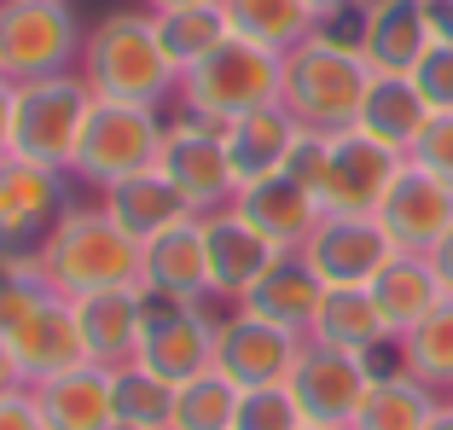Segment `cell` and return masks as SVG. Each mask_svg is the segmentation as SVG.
<instances>
[{
  "mask_svg": "<svg viewBox=\"0 0 453 430\" xmlns=\"http://www.w3.org/2000/svg\"><path fill=\"white\" fill-rule=\"evenodd\" d=\"M76 70L99 99H122V105L163 111V99H174V88H180V70L163 53L151 6H111V12H99L88 24V35H81Z\"/></svg>",
  "mask_w": 453,
  "mask_h": 430,
  "instance_id": "6da1fadb",
  "label": "cell"
},
{
  "mask_svg": "<svg viewBox=\"0 0 453 430\" xmlns=\"http://www.w3.org/2000/svg\"><path fill=\"white\" fill-rule=\"evenodd\" d=\"M378 70L366 65V53L355 47V35H337V29H314L303 47L285 53V88L280 105L296 117V128H320V134H343L355 128L360 99L372 88Z\"/></svg>",
  "mask_w": 453,
  "mask_h": 430,
  "instance_id": "7a4b0ae2",
  "label": "cell"
},
{
  "mask_svg": "<svg viewBox=\"0 0 453 430\" xmlns=\"http://www.w3.org/2000/svg\"><path fill=\"white\" fill-rule=\"evenodd\" d=\"M35 268L47 273L53 291L88 296V291H105V285H140L146 244H134L105 215V203L99 210H65L58 227L35 244Z\"/></svg>",
  "mask_w": 453,
  "mask_h": 430,
  "instance_id": "3957f363",
  "label": "cell"
},
{
  "mask_svg": "<svg viewBox=\"0 0 453 430\" xmlns=\"http://www.w3.org/2000/svg\"><path fill=\"white\" fill-rule=\"evenodd\" d=\"M280 88H285V53H267L256 41L226 35L203 65H192L174 88L180 111L198 122H215L226 128L233 117H250L262 105H280Z\"/></svg>",
  "mask_w": 453,
  "mask_h": 430,
  "instance_id": "277c9868",
  "label": "cell"
},
{
  "mask_svg": "<svg viewBox=\"0 0 453 430\" xmlns=\"http://www.w3.org/2000/svg\"><path fill=\"white\" fill-rule=\"evenodd\" d=\"M163 128L157 105H122V99H94V117L81 128V146L70 175L94 192H111L117 180L140 175V169H157L163 151Z\"/></svg>",
  "mask_w": 453,
  "mask_h": 430,
  "instance_id": "5b68a950",
  "label": "cell"
},
{
  "mask_svg": "<svg viewBox=\"0 0 453 430\" xmlns=\"http://www.w3.org/2000/svg\"><path fill=\"white\" fill-rule=\"evenodd\" d=\"M94 88L81 81V70H58V76L18 81V128L12 151L47 169H70L81 146V128L94 117Z\"/></svg>",
  "mask_w": 453,
  "mask_h": 430,
  "instance_id": "8992f818",
  "label": "cell"
},
{
  "mask_svg": "<svg viewBox=\"0 0 453 430\" xmlns=\"http://www.w3.org/2000/svg\"><path fill=\"white\" fill-rule=\"evenodd\" d=\"M76 6L70 0H0V70L6 81H35L76 70L81 58Z\"/></svg>",
  "mask_w": 453,
  "mask_h": 430,
  "instance_id": "52a82bcc",
  "label": "cell"
},
{
  "mask_svg": "<svg viewBox=\"0 0 453 430\" xmlns=\"http://www.w3.org/2000/svg\"><path fill=\"white\" fill-rule=\"evenodd\" d=\"M157 169L192 203V215H215L226 203H239V175H233V157H226V140L215 122H198V117L169 122L163 128Z\"/></svg>",
  "mask_w": 453,
  "mask_h": 430,
  "instance_id": "ba28073f",
  "label": "cell"
},
{
  "mask_svg": "<svg viewBox=\"0 0 453 430\" xmlns=\"http://www.w3.org/2000/svg\"><path fill=\"white\" fill-rule=\"evenodd\" d=\"M303 343L308 337L291 332V326H273L250 309H233L215 320V372H226L239 390H273V384H291Z\"/></svg>",
  "mask_w": 453,
  "mask_h": 430,
  "instance_id": "9c48e42d",
  "label": "cell"
},
{
  "mask_svg": "<svg viewBox=\"0 0 453 430\" xmlns=\"http://www.w3.org/2000/svg\"><path fill=\"white\" fill-rule=\"evenodd\" d=\"M140 366H151L169 384L210 372L215 366V314H203V303H180V296L146 291V332H140Z\"/></svg>",
  "mask_w": 453,
  "mask_h": 430,
  "instance_id": "30bf717a",
  "label": "cell"
},
{
  "mask_svg": "<svg viewBox=\"0 0 453 430\" xmlns=\"http://www.w3.org/2000/svg\"><path fill=\"white\" fill-rule=\"evenodd\" d=\"M372 361L366 355H349V349H332V343H314L308 337L303 355H296V372H291V395L303 407L308 425H332V430H349L372 390Z\"/></svg>",
  "mask_w": 453,
  "mask_h": 430,
  "instance_id": "8fae6325",
  "label": "cell"
},
{
  "mask_svg": "<svg viewBox=\"0 0 453 430\" xmlns=\"http://www.w3.org/2000/svg\"><path fill=\"white\" fill-rule=\"evenodd\" d=\"M401 169H407L401 151H389L384 140L360 134V128H343V134H332V163H326L320 210L326 215H378Z\"/></svg>",
  "mask_w": 453,
  "mask_h": 430,
  "instance_id": "7c38bea8",
  "label": "cell"
},
{
  "mask_svg": "<svg viewBox=\"0 0 453 430\" xmlns=\"http://www.w3.org/2000/svg\"><path fill=\"white\" fill-rule=\"evenodd\" d=\"M296 256L326 285H372L384 273V262L395 256V244H389L378 215H320V227L308 233V244Z\"/></svg>",
  "mask_w": 453,
  "mask_h": 430,
  "instance_id": "4fadbf2b",
  "label": "cell"
},
{
  "mask_svg": "<svg viewBox=\"0 0 453 430\" xmlns=\"http://www.w3.org/2000/svg\"><path fill=\"white\" fill-rule=\"evenodd\" d=\"M65 215V169L29 157H0V244L35 250Z\"/></svg>",
  "mask_w": 453,
  "mask_h": 430,
  "instance_id": "5bb4252c",
  "label": "cell"
},
{
  "mask_svg": "<svg viewBox=\"0 0 453 430\" xmlns=\"http://www.w3.org/2000/svg\"><path fill=\"white\" fill-rule=\"evenodd\" d=\"M76 309V332L88 361L117 372L140 355V332H146V285H105V291L70 296Z\"/></svg>",
  "mask_w": 453,
  "mask_h": 430,
  "instance_id": "9a60e30c",
  "label": "cell"
},
{
  "mask_svg": "<svg viewBox=\"0 0 453 430\" xmlns=\"http://www.w3.org/2000/svg\"><path fill=\"white\" fill-rule=\"evenodd\" d=\"M378 221H384V233H389L395 250L430 256L453 233V187L436 180V175H425L418 163H407V169L395 175V187H389Z\"/></svg>",
  "mask_w": 453,
  "mask_h": 430,
  "instance_id": "2e32d148",
  "label": "cell"
},
{
  "mask_svg": "<svg viewBox=\"0 0 453 430\" xmlns=\"http://www.w3.org/2000/svg\"><path fill=\"white\" fill-rule=\"evenodd\" d=\"M203 244H210V291L221 296V303H244L250 285L285 256L267 233H256L250 221H244L239 203L203 215Z\"/></svg>",
  "mask_w": 453,
  "mask_h": 430,
  "instance_id": "e0dca14e",
  "label": "cell"
},
{
  "mask_svg": "<svg viewBox=\"0 0 453 430\" xmlns=\"http://www.w3.org/2000/svg\"><path fill=\"white\" fill-rule=\"evenodd\" d=\"M355 47L378 76H413V65L430 53L425 0H366L355 24Z\"/></svg>",
  "mask_w": 453,
  "mask_h": 430,
  "instance_id": "ac0fdd59",
  "label": "cell"
},
{
  "mask_svg": "<svg viewBox=\"0 0 453 430\" xmlns=\"http://www.w3.org/2000/svg\"><path fill=\"white\" fill-rule=\"evenodd\" d=\"M6 349H12L18 372L24 384H41V378H58V372H76V366H94L88 349H81V332H76V309H70V296H47L12 337H6Z\"/></svg>",
  "mask_w": 453,
  "mask_h": 430,
  "instance_id": "d6986e66",
  "label": "cell"
},
{
  "mask_svg": "<svg viewBox=\"0 0 453 430\" xmlns=\"http://www.w3.org/2000/svg\"><path fill=\"white\" fill-rule=\"evenodd\" d=\"M47 430H117V390L105 366H76V372L29 384Z\"/></svg>",
  "mask_w": 453,
  "mask_h": 430,
  "instance_id": "ffe728a7",
  "label": "cell"
},
{
  "mask_svg": "<svg viewBox=\"0 0 453 430\" xmlns=\"http://www.w3.org/2000/svg\"><path fill=\"white\" fill-rule=\"evenodd\" d=\"M140 285L157 296H180V303H210V244H203V215L180 221V227L157 233L146 244V273Z\"/></svg>",
  "mask_w": 453,
  "mask_h": 430,
  "instance_id": "44dd1931",
  "label": "cell"
},
{
  "mask_svg": "<svg viewBox=\"0 0 453 430\" xmlns=\"http://www.w3.org/2000/svg\"><path fill=\"white\" fill-rule=\"evenodd\" d=\"M99 198H105V215L117 221L122 233H128L134 244H151L157 233L192 221V203L169 187V175H163V169H140V175L117 180V187L99 192Z\"/></svg>",
  "mask_w": 453,
  "mask_h": 430,
  "instance_id": "7402d4cb",
  "label": "cell"
},
{
  "mask_svg": "<svg viewBox=\"0 0 453 430\" xmlns=\"http://www.w3.org/2000/svg\"><path fill=\"white\" fill-rule=\"evenodd\" d=\"M239 215L250 221L256 233H267L280 250H303L308 233L320 227L326 210H320V198L303 192L291 175H267V180H256V187L239 192Z\"/></svg>",
  "mask_w": 453,
  "mask_h": 430,
  "instance_id": "603a6c76",
  "label": "cell"
},
{
  "mask_svg": "<svg viewBox=\"0 0 453 430\" xmlns=\"http://www.w3.org/2000/svg\"><path fill=\"white\" fill-rule=\"evenodd\" d=\"M221 140H226V157H233V175H239V192H244L285 169L291 140H296V117L285 105H262L250 117H233L221 128Z\"/></svg>",
  "mask_w": 453,
  "mask_h": 430,
  "instance_id": "cb8c5ba5",
  "label": "cell"
},
{
  "mask_svg": "<svg viewBox=\"0 0 453 430\" xmlns=\"http://www.w3.org/2000/svg\"><path fill=\"white\" fill-rule=\"evenodd\" d=\"M320 303H326V280L308 268L296 250H285L280 262H273V268H267L262 280L250 285V296H244L239 309H250V314H262V320L291 326V332H303V337H308V326H314Z\"/></svg>",
  "mask_w": 453,
  "mask_h": 430,
  "instance_id": "d4e9b609",
  "label": "cell"
},
{
  "mask_svg": "<svg viewBox=\"0 0 453 430\" xmlns=\"http://www.w3.org/2000/svg\"><path fill=\"white\" fill-rule=\"evenodd\" d=\"M308 337L332 343V349H349V355H366V361L384 343H395V332L384 326V314H378L366 285H326V303L314 314V326H308Z\"/></svg>",
  "mask_w": 453,
  "mask_h": 430,
  "instance_id": "484cf974",
  "label": "cell"
},
{
  "mask_svg": "<svg viewBox=\"0 0 453 430\" xmlns=\"http://www.w3.org/2000/svg\"><path fill=\"white\" fill-rule=\"evenodd\" d=\"M436 117V111L425 105V94L413 88V76H372V88H366V99H360V117L355 128L360 134L384 140L389 151H407L418 146V134H425V122Z\"/></svg>",
  "mask_w": 453,
  "mask_h": 430,
  "instance_id": "4316f807",
  "label": "cell"
},
{
  "mask_svg": "<svg viewBox=\"0 0 453 430\" xmlns=\"http://www.w3.org/2000/svg\"><path fill=\"white\" fill-rule=\"evenodd\" d=\"M366 291H372L378 314H384V326L395 337H407L430 309H441V303H448V296H441V280L430 273V262H425V256H407V250L389 256L384 273H378Z\"/></svg>",
  "mask_w": 453,
  "mask_h": 430,
  "instance_id": "83f0119b",
  "label": "cell"
},
{
  "mask_svg": "<svg viewBox=\"0 0 453 430\" xmlns=\"http://www.w3.org/2000/svg\"><path fill=\"white\" fill-rule=\"evenodd\" d=\"M221 12L233 35L256 41L267 53H291V47H303L320 29V18L308 12V0H221Z\"/></svg>",
  "mask_w": 453,
  "mask_h": 430,
  "instance_id": "f1b7e54d",
  "label": "cell"
},
{
  "mask_svg": "<svg viewBox=\"0 0 453 430\" xmlns=\"http://www.w3.org/2000/svg\"><path fill=\"white\" fill-rule=\"evenodd\" d=\"M436 407H441L436 390H425L418 378H407V372H378L349 430H430Z\"/></svg>",
  "mask_w": 453,
  "mask_h": 430,
  "instance_id": "f546056e",
  "label": "cell"
},
{
  "mask_svg": "<svg viewBox=\"0 0 453 430\" xmlns=\"http://www.w3.org/2000/svg\"><path fill=\"white\" fill-rule=\"evenodd\" d=\"M226 35H233V29H226L221 0H203V6H169V12H157V41H163V53H169V65L180 70V76H187L192 65H203Z\"/></svg>",
  "mask_w": 453,
  "mask_h": 430,
  "instance_id": "4dcf8cb0",
  "label": "cell"
},
{
  "mask_svg": "<svg viewBox=\"0 0 453 430\" xmlns=\"http://www.w3.org/2000/svg\"><path fill=\"white\" fill-rule=\"evenodd\" d=\"M395 349L407 378H418L425 390H453V296L430 309L407 337H395Z\"/></svg>",
  "mask_w": 453,
  "mask_h": 430,
  "instance_id": "1f68e13d",
  "label": "cell"
},
{
  "mask_svg": "<svg viewBox=\"0 0 453 430\" xmlns=\"http://www.w3.org/2000/svg\"><path fill=\"white\" fill-rule=\"evenodd\" d=\"M111 390H117V430H169V418H174V384L169 378L128 361V366L111 372Z\"/></svg>",
  "mask_w": 453,
  "mask_h": 430,
  "instance_id": "d6a6232c",
  "label": "cell"
},
{
  "mask_svg": "<svg viewBox=\"0 0 453 430\" xmlns=\"http://www.w3.org/2000/svg\"><path fill=\"white\" fill-rule=\"evenodd\" d=\"M239 384L226 372H198L187 378V384H174V418L169 430H233V418H239Z\"/></svg>",
  "mask_w": 453,
  "mask_h": 430,
  "instance_id": "836d02e7",
  "label": "cell"
},
{
  "mask_svg": "<svg viewBox=\"0 0 453 430\" xmlns=\"http://www.w3.org/2000/svg\"><path fill=\"white\" fill-rule=\"evenodd\" d=\"M303 407H296L291 384H273V390H244L239 395V418L233 430H303Z\"/></svg>",
  "mask_w": 453,
  "mask_h": 430,
  "instance_id": "e575fe53",
  "label": "cell"
},
{
  "mask_svg": "<svg viewBox=\"0 0 453 430\" xmlns=\"http://www.w3.org/2000/svg\"><path fill=\"white\" fill-rule=\"evenodd\" d=\"M326 163H332V134H320V128H296L291 157H285L280 175H291L303 192L320 198V192H326Z\"/></svg>",
  "mask_w": 453,
  "mask_h": 430,
  "instance_id": "d590c367",
  "label": "cell"
},
{
  "mask_svg": "<svg viewBox=\"0 0 453 430\" xmlns=\"http://www.w3.org/2000/svg\"><path fill=\"white\" fill-rule=\"evenodd\" d=\"M407 163H418L425 175H436V180L453 187V111H436V117L425 122V134H418V146L407 151Z\"/></svg>",
  "mask_w": 453,
  "mask_h": 430,
  "instance_id": "8d00e7d4",
  "label": "cell"
},
{
  "mask_svg": "<svg viewBox=\"0 0 453 430\" xmlns=\"http://www.w3.org/2000/svg\"><path fill=\"white\" fill-rule=\"evenodd\" d=\"M413 88L425 94L430 111H453V47L430 41V53L413 65Z\"/></svg>",
  "mask_w": 453,
  "mask_h": 430,
  "instance_id": "74e56055",
  "label": "cell"
},
{
  "mask_svg": "<svg viewBox=\"0 0 453 430\" xmlns=\"http://www.w3.org/2000/svg\"><path fill=\"white\" fill-rule=\"evenodd\" d=\"M0 430H47V425H41L35 395H29V384H24V390H6V395H0Z\"/></svg>",
  "mask_w": 453,
  "mask_h": 430,
  "instance_id": "f35d334b",
  "label": "cell"
},
{
  "mask_svg": "<svg viewBox=\"0 0 453 430\" xmlns=\"http://www.w3.org/2000/svg\"><path fill=\"white\" fill-rule=\"evenodd\" d=\"M12 128H18V81L0 76V157H12Z\"/></svg>",
  "mask_w": 453,
  "mask_h": 430,
  "instance_id": "ab89813d",
  "label": "cell"
},
{
  "mask_svg": "<svg viewBox=\"0 0 453 430\" xmlns=\"http://www.w3.org/2000/svg\"><path fill=\"white\" fill-rule=\"evenodd\" d=\"M425 18H430V41L453 47V0H425Z\"/></svg>",
  "mask_w": 453,
  "mask_h": 430,
  "instance_id": "60d3db41",
  "label": "cell"
},
{
  "mask_svg": "<svg viewBox=\"0 0 453 430\" xmlns=\"http://www.w3.org/2000/svg\"><path fill=\"white\" fill-rule=\"evenodd\" d=\"M425 262H430V273L441 280V296H453V233H448V239H441L436 250L425 256Z\"/></svg>",
  "mask_w": 453,
  "mask_h": 430,
  "instance_id": "b9f144b4",
  "label": "cell"
},
{
  "mask_svg": "<svg viewBox=\"0 0 453 430\" xmlns=\"http://www.w3.org/2000/svg\"><path fill=\"white\" fill-rule=\"evenodd\" d=\"M360 6H366V0H308V12L320 18V24H337L343 12H360Z\"/></svg>",
  "mask_w": 453,
  "mask_h": 430,
  "instance_id": "7bdbcfd3",
  "label": "cell"
},
{
  "mask_svg": "<svg viewBox=\"0 0 453 430\" xmlns=\"http://www.w3.org/2000/svg\"><path fill=\"white\" fill-rule=\"evenodd\" d=\"M6 390H24V372H18V361H12V349L0 343V395Z\"/></svg>",
  "mask_w": 453,
  "mask_h": 430,
  "instance_id": "ee69618b",
  "label": "cell"
},
{
  "mask_svg": "<svg viewBox=\"0 0 453 430\" xmlns=\"http://www.w3.org/2000/svg\"><path fill=\"white\" fill-rule=\"evenodd\" d=\"M430 430H453V402L436 407V418H430Z\"/></svg>",
  "mask_w": 453,
  "mask_h": 430,
  "instance_id": "f6af8a7d",
  "label": "cell"
},
{
  "mask_svg": "<svg viewBox=\"0 0 453 430\" xmlns=\"http://www.w3.org/2000/svg\"><path fill=\"white\" fill-rule=\"evenodd\" d=\"M151 12H169V6H203V0H146Z\"/></svg>",
  "mask_w": 453,
  "mask_h": 430,
  "instance_id": "bcb514c9",
  "label": "cell"
},
{
  "mask_svg": "<svg viewBox=\"0 0 453 430\" xmlns=\"http://www.w3.org/2000/svg\"><path fill=\"white\" fill-rule=\"evenodd\" d=\"M303 430H332V425H303Z\"/></svg>",
  "mask_w": 453,
  "mask_h": 430,
  "instance_id": "7dc6e473",
  "label": "cell"
},
{
  "mask_svg": "<svg viewBox=\"0 0 453 430\" xmlns=\"http://www.w3.org/2000/svg\"><path fill=\"white\" fill-rule=\"evenodd\" d=\"M0 76H6V70H0Z\"/></svg>",
  "mask_w": 453,
  "mask_h": 430,
  "instance_id": "c3c4849f",
  "label": "cell"
}]
</instances>
